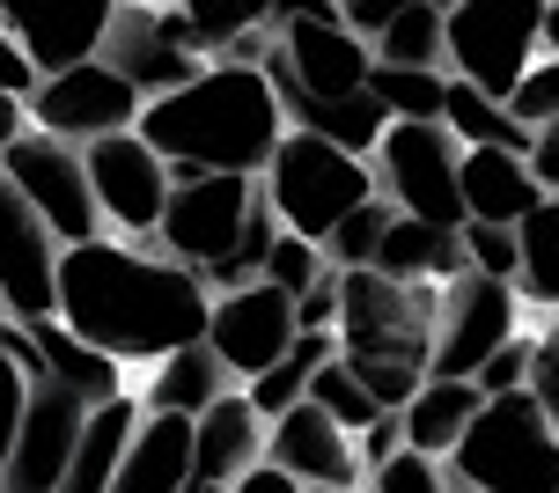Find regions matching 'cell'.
Segmentation results:
<instances>
[{"mask_svg":"<svg viewBox=\"0 0 559 493\" xmlns=\"http://www.w3.org/2000/svg\"><path fill=\"white\" fill-rule=\"evenodd\" d=\"M545 52H559V0H545Z\"/></svg>","mask_w":559,"mask_h":493,"instance_id":"obj_47","label":"cell"},{"mask_svg":"<svg viewBox=\"0 0 559 493\" xmlns=\"http://www.w3.org/2000/svg\"><path fill=\"white\" fill-rule=\"evenodd\" d=\"M140 427V390H111L82 412V442H74V465H67V486L74 493H104L118 479V457Z\"/></svg>","mask_w":559,"mask_h":493,"instance_id":"obj_22","label":"cell"},{"mask_svg":"<svg viewBox=\"0 0 559 493\" xmlns=\"http://www.w3.org/2000/svg\"><path fill=\"white\" fill-rule=\"evenodd\" d=\"M324 354H338V331H295L287 354L243 384V390H251V406L273 420V412H287L295 398H309V376H317V361H324Z\"/></svg>","mask_w":559,"mask_h":493,"instance_id":"obj_29","label":"cell"},{"mask_svg":"<svg viewBox=\"0 0 559 493\" xmlns=\"http://www.w3.org/2000/svg\"><path fill=\"white\" fill-rule=\"evenodd\" d=\"M295 295L273 287V280H236V287H214V309H206V347L222 354V368L236 384H251L258 368H273L295 339Z\"/></svg>","mask_w":559,"mask_h":493,"instance_id":"obj_14","label":"cell"},{"mask_svg":"<svg viewBox=\"0 0 559 493\" xmlns=\"http://www.w3.org/2000/svg\"><path fill=\"white\" fill-rule=\"evenodd\" d=\"M368 45H376V59H391V67H449L442 8H435V0H413V8H397L391 23L368 30Z\"/></svg>","mask_w":559,"mask_h":493,"instance_id":"obj_30","label":"cell"},{"mask_svg":"<svg viewBox=\"0 0 559 493\" xmlns=\"http://www.w3.org/2000/svg\"><path fill=\"white\" fill-rule=\"evenodd\" d=\"M324 266H332V258H324V244H317V236H302V228H280L273 250H265V280H273V287H287V295H302Z\"/></svg>","mask_w":559,"mask_h":493,"instance_id":"obj_36","label":"cell"},{"mask_svg":"<svg viewBox=\"0 0 559 493\" xmlns=\"http://www.w3.org/2000/svg\"><path fill=\"white\" fill-rule=\"evenodd\" d=\"M29 126V110H23V96H15V89H0V155H8V140L23 133Z\"/></svg>","mask_w":559,"mask_h":493,"instance_id":"obj_46","label":"cell"},{"mask_svg":"<svg viewBox=\"0 0 559 493\" xmlns=\"http://www.w3.org/2000/svg\"><path fill=\"white\" fill-rule=\"evenodd\" d=\"M140 96L126 74H118L104 52L74 59V67H52V74H37L23 96L29 126H45V133H67V140H96V133H118V126H140Z\"/></svg>","mask_w":559,"mask_h":493,"instance_id":"obj_10","label":"cell"},{"mask_svg":"<svg viewBox=\"0 0 559 493\" xmlns=\"http://www.w3.org/2000/svg\"><path fill=\"white\" fill-rule=\"evenodd\" d=\"M111 15H118V0H0V23H8V37L29 52L37 74L104 52Z\"/></svg>","mask_w":559,"mask_h":493,"instance_id":"obj_18","label":"cell"},{"mask_svg":"<svg viewBox=\"0 0 559 493\" xmlns=\"http://www.w3.org/2000/svg\"><path fill=\"white\" fill-rule=\"evenodd\" d=\"M397 442H405V420H397V412H376L361 435H354V449H361V465H383Z\"/></svg>","mask_w":559,"mask_h":493,"instance_id":"obj_43","label":"cell"},{"mask_svg":"<svg viewBox=\"0 0 559 493\" xmlns=\"http://www.w3.org/2000/svg\"><path fill=\"white\" fill-rule=\"evenodd\" d=\"M258 185H265V207L280 214V228H302V236H332V221L346 207H361L368 192H383L376 185V163L354 155V148H338L332 133H309V126H287L280 148L265 155L258 169Z\"/></svg>","mask_w":559,"mask_h":493,"instance_id":"obj_4","label":"cell"},{"mask_svg":"<svg viewBox=\"0 0 559 493\" xmlns=\"http://www.w3.org/2000/svg\"><path fill=\"white\" fill-rule=\"evenodd\" d=\"M338 280H346V266H324V273L295 295V325L302 331H338Z\"/></svg>","mask_w":559,"mask_h":493,"instance_id":"obj_40","label":"cell"},{"mask_svg":"<svg viewBox=\"0 0 559 493\" xmlns=\"http://www.w3.org/2000/svg\"><path fill=\"white\" fill-rule=\"evenodd\" d=\"M376 266L397 273V280H449V273H464V228L397 207L391 228H383V244H376Z\"/></svg>","mask_w":559,"mask_h":493,"instance_id":"obj_24","label":"cell"},{"mask_svg":"<svg viewBox=\"0 0 559 493\" xmlns=\"http://www.w3.org/2000/svg\"><path fill=\"white\" fill-rule=\"evenodd\" d=\"M59 228L0 177V309H15L23 325L59 309Z\"/></svg>","mask_w":559,"mask_h":493,"instance_id":"obj_16","label":"cell"},{"mask_svg":"<svg viewBox=\"0 0 559 493\" xmlns=\"http://www.w3.org/2000/svg\"><path fill=\"white\" fill-rule=\"evenodd\" d=\"M140 133L169 155V169H265L287 133L273 82L258 59H206L192 82L140 104Z\"/></svg>","mask_w":559,"mask_h":493,"instance_id":"obj_2","label":"cell"},{"mask_svg":"<svg viewBox=\"0 0 559 493\" xmlns=\"http://www.w3.org/2000/svg\"><path fill=\"white\" fill-rule=\"evenodd\" d=\"M82 163H88V192H96V214L126 228V236H155L169 199V155L140 126H118V133L82 140Z\"/></svg>","mask_w":559,"mask_h":493,"instance_id":"obj_11","label":"cell"},{"mask_svg":"<svg viewBox=\"0 0 559 493\" xmlns=\"http://www.w3.org/2000/svg\"><path fill=\"white\" fill-rule=\"evenodd\" d=\"M515 295L559 309V192H545L515 221Z\"/></svg>","mask_w":559,"mask_h":493,"instance_id":"obj_28","label":"cell"},{"mask_svg":"<svg viewBox=\"0 0 559 493\" xmlns=\"http://www.w3.org/2000/svg\"><path fill=\"white\" fill-rule=\"evenodd\" d=\"M515 280L501 273H464L442 280V317H435V354H427V376H472L478 361L501 347L508 331H515Z\"/></svg>","mask_w":559,"mask_h":493,"instance_id":"obj_13","label":"cell"},{"mask_svg":"<svg viewBox=\"0 0 559 493\" xmlns=\"http://www.w3.org/2000/svg\"><path fill=\"white\" fill-rule=\"evenodd\" d=\"M265 457L287 465L302 486H338V493H346V486H361V479H368L361 449H354V427H338L317 398H295L287 412L265 420Z\"/></svg>","mask_w":559,"mask_h":493,"instance_id":"obj_17","label":"cell"},{"mask_svg":"<svg viewBox=\"0 0 559 493\" xmlns=\"http://www.w3.org/2000/svg\"><path fill=\"white\" fill-rule=\"evenodd\" d=\"M531 390H537V406L552 412V427H559V317L537 331V347H531Z\"/></svg>","mask_w":559,"mask_h":493,"instance_id":"obj_42","label":"cell"},{"mask_svg":"<svg viewBox=\"0 0 559 493\" xmlns=\"http://www.w3.org/2000/svg\"><path fill=\"white\" fill-rule=\"evenodd\" d=\"M29 339H37L45 376H52V384H67V390H82L88 406H96V398H111V390H126V361L104 354L96 339H82L74 325H59V309H52V317H37V325H29Z\"/></svg>","mask_w":559,"mask_h":493,"instance_id":"obj_23","label":"cell"},{"mask_svg":"<svg viewBox=\"0 0 559 493\" xmlns=\"http://www.w3.org/2000/svg\"><path fill=\"white\" fill-rule=\"evenodd\" d=\"M228 384H236V376L222 368V354H214L206 339H185V347H169V354L155 361V376H147V390H140V406L199 412V406H214Z\"/></svg>","mask_w":559,"mask_h":493,"instance_id":"obj_26","label":"cell"},{"mask_svg":"<svg viewBox=\"0 0 559 493\" xmlns=\"http://www.w3.org/2000/svg\"><path fill=\"white\" fill-rule=\"evenodd\" d=\"M442 126L464 140V148H523V155H531V126L508 110V96H486V89L464 82V74H449Z\"/></svg>","mask_w":559,"mask_h":493,"instance_id":"obj_27","label":"cell"},{"mask_svg":"<svg viewBox=\"0 0 559 493\" xmlns=\"http://www.w3.org/2000/svg\"><path fill=\"white\" fill-rule=\"evenodd\" d=\"M368 486H376V493H449V465L435 457V449L397 442L383 465H368Z\"/></svg>","mask_w":559,"mask_h":493,"instance_id":"obj_35","label":"cell"},{"mask_svg":"<svg viewBox=\"0 0 559 493\" xmlns=\"http://www.w3.org/2000/svg\"><path fill=\"white\" fill-rule=\"evenodd\" d=\"M456 185H464V221H523L545 199L537 169L523 148H464L456 155Z\"/></svg>","mask_w":559,"mask_h":493,"instance_id":"obj_21","label":"cell"},{"mask_svg":"<svg viewBox=\"0 0 559 493\" xmlns=\"http://www.w3.org/2000/svg\"><path fill=\"white\" fill-rule=\"evenodd\" d=\"M531 169H537V185H545V192H559V118L531 133Z\"/></svg>","mask_w":559,"mask_h":493,"instance_id":"obj_45","label":"cell"},{"mask_svg":"<svg viewBox=\"0 0 559 493\" xmlns=\"http://www.w3.org/2000/svg\"><path fill=\"white\" fill-rule=\"evenodd\" d=\"M104 59L140 89V96H163V89L192 82L206 52H199L192 23L177 0H118L111 30H104Z\"/></svg>","mask_w":559,"mask_h":493,"instance_id":"obj_12","label":"cell"},{"mask_svg":"<svg viewBox=\"0 0 559 493\" xmlns=\"http://www.w3.org/2000/svg\"><path fill=\"white\" fill-rule=\"evenodd\" d=\"M508 110H515L531 133H537V126H552V118H559V52H537L531 59V74L508 89Z\"/></svg>","mask_w":559,"mask_h":493,"instance_id":"obj_37","label":"cell"},{"mask_svg":"<svg viewBox=\"0 0 559 493\" xmlns=\"http://www.w3.org/2000/svg\"><path fill=\"white\" fill-rule=\"evenodd\" d=\"M185 8V23H192L199 52L206 59H228L236 52V37H251V30L273 23V8L265 0H177Z\"/></svg>","mask_w":559,"mask_h":493,"instance_id":"obj_32","label":"cell"},{"mask_svg":"<svg viewBox=\"0 0 559 493\" xmlns=\"http://www.w3.org/2000/svg\"><path fill=\"white\" fill-rule=\"evenodd\" d=\"M23 398H29V368L8 347H0V465H8V449H15V420H23Z\"/></svg>","mask_w":559,"mask_h":493,"instance_id":"obj_41","label":"cell"},{"mask_svg":"<svg viewBox=\"0 0 559 493\" xmlns=\"http://www.w3.org/2000/svg\"><path fill=\"white\" fill-rule=\"evenodd\" d=\"M214 287L169 250L111 244L104 228L59 250V325H74L118 361H163L185 339H206Z\"/></svg>","mask_w":559,"mask_h":493,"instance_id":"obj_1","label":"cell"},{"mask_svg":"<svg viewBox=\"0 0 559 493\" xmlns=\"http://www.w3.org/2000/svg\"><path fill=\"white\" fill-rule=\"evenodd\" d=\"M442 45L449 74L478 82L486 96H508L531 74V59L545 52V0H449Z\"/></svg>","mask_w":559,"mask_h":493,"instance_id":"obj_7","label":"cell"},{"mask_svg":"<svg viewBox=\"0 0 559 493\" xmlns=\"http://www.w3.org/2000/svg\"><path fill=\"white\" fill-rule=\"evenodd\" d=\"M258 199L265 192H258L251 169H169V199H163V221H155L147 244L185 258L214 287V273H222L228 250H236V236H243Z\"/></svg>","mask_w":559,"mask_h":493,"instance_id":"obj_6","label":"cell"},{"mask_svg":"<svg viewBox=\"0 0 559 493\" xmlns=\"http://www.w3.org/2000/svg\"><path fill=\"white\" fill-rule=\"evenodd\" d=\"M118 493H185L192 486V412L140 406V427L118 457Z\"/></svg>","mask_w":559,"mask_h":493,"instance_id":"obj_20","label":"cell"},{"mask_svg":"<svg viewBox=\"0 0 559 493\" xmlns=\"http://www.w3.org/2000/svg\"><path fill=\"white\" fill-rule=\"evenodd\" d=\"M0 177H8V185H15V192H23L45 221H52L59 244H82V236H96V228H104L96 192H88L82 140L45 133V126H23V133L8 140V155H0Z\"/></svg>","mask_w":559,"mask_h":493,"instance_id":"obj_9","label":"cell"},{"mask_svg":"<svg viewBox=\"0 0 559 493\" xmlns=\"http://www.w3.org/2000/svg\"><path fill=\"white\" fill-rule=\"evenodd\" d=\"M309 398L332 412L338 427H354V435H361L368 420L383 412L376 398H368V384L354 376V361H346V354H324V361H317V376H309Z\"/></svg>","mask_w":559,"mask_h":493,"instance_id":"obj_34","label":"cell"},{"mask_svg":"<svg viewBox=\"0 0 559 493\" xmlns=\"http://www.w3.org/2000/svg\"><path fill=\"white\" fill-rule=\"evenodd\" d=\"M464 266L515 280V221H464Z\"/></svg>","mask_w":559,"mask_h":493,"instance_id":"obj_38","label":"cell"},{"mask_svg":"<svg viewBox=\"0 0 559 493\" xmlns=\"http://www.w3.org/2000/svg\"><path fill=\"white\" fill-rule=\"evenodd\" d=\"M478 398H486V390H478L472 376H427V384L405 398V412H397V420H405V442H413V449L449 457V449H456V435L472 427Z\"/></svg>","mask_w":559,"mask_h":493,"instance_id":"obj_25","label":"cell"},{"mask_svg":"<svg viewBox=\"0 0 559 493\" xmlns=\"http://www.w3.org/2000/svg\"><path fill=\"white\" fill-rule=\"evenodd\" d=\"M29 82H37V67H29V52L8 37V23H0V89H15V96H29Z\"/></svg>","mask_w":559,"mask_h":493,"instance_id":"obj_44","label":"cell"},{"mask_svg":"<svg viewBox=\"0 0 559 493\" xmlns=\"http://www.w3.org/2000/svg\"><path fill=\"white\" fill-rule=\"evenodd\" d=\"M391 214L397 207L383 192H368L361 207H346V214L332 221V236H324V258H332V266H376V244H383Z\"/></svg>","mask_w":559,"mask_h":493,"instance_id":"obj_33","label":"cell"},{"mask_svg":"<svg viewBox=\"0 0 559 493\" xmlns=\"http://www.w3.org/2000/svg\"><path fill=\"white\" fill-rule=\"evenodd\" d=\"M442 280H397L383 266H346L338 280V354L354 361H413L435 354Z\"/></svg>","mask_w":559,"mask_h":493,"instance_id":"obj_5","label":"cell"},{"mask_svg":"<svg viewBox=\"0 0 559 493\" xmlns=\"http://www.w3.org/2000/svg\"><path fill=\"white\" fill-rule=\"evenodd\" d=\"M82 412H88L82 390L37 376L29 398H23V420H15V449H8V465H0V486H8V493H52V486H67L74 442H82Z\"/></svg>","mask_w":559,"mask_h":493,"instance_id":"obj_15","label":"cell"},{"mask_svg":"<svg viewBox=\"0 0 559 493\" xmlns=\"http://www.w3.org/2000/svg\"><path fill=\"white\" fill-rule=\"evenodd\" d=\"M368 89L383 96L391 118H442L449 67H391V59H376V67H368Z\"/></svg>","mask_w":559,"mask_h":493,"instance_id":"obj_31","label":"cell"},{"mask_svg":"<svg viewBox=\"0 0 559 493\" xmlns=\"http://www.w3.org/2000/svg\"><path fill=\"white\" fill-rule=\"evenodd\" d=\"M456 155H464V140L449 133L442 118H391V126H383V140L368 148L376 185H383V199H391V207L464 228V185H456Z\"/></svg>","mask_w":559,"mask_h":493,"instance_id":"obj_8","label":"cell"},{"mask_svg":"<svg viewBox=\"0 0 559 493\" xmlns=\"http://www.w3.org/2000/svg\"><path fill=\"white\" fill-rule=\"evenodd\" d=\"M442 465L449 486H472V493H559V427L537 406L531 384L486 390L472 427L456 435Z\"/></svg>","mask_w":559,"mask_h":493,"instance_id":"obj_3","label":"cell"},{"mask_svg":"<svg viewBox=\"0 0 559 493\" xmlns=\"http://www.w3.org/2000/svg\"><path fill=\"white\" fill-rule=\"evenodd\" d=\"M531 347H537V331H508L493 354L472 368V384L478 390H515V384H531Z\"/></svg>","mask_w":559,"mask_h":493,"instance_id":"obj_39","label":"cell"},{"mask_svg":"<svg viewBox=\"0 0 559 493\" xmlns=\"http://www.w3.org/2000/svg\"><path fill=\"white\" fill-rule=\"evenodd\" d=\"M265 457V412L251 406V390L228 384L214 406L192 412V493H222Z\"/></svg>","mask_w":559,"mask_h":493,"instance_id":"obj_19","label":"cell"}]
</instances>
